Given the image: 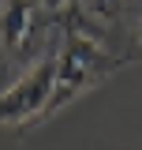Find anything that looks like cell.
<instances>
[{
  "label": "cell",
  "mask_w": 142,
  "mask_h": 150,
  "mask_svg": "<svg viewBox=\"0 0 142 150\" xmlns=\"http://www.w3.org/2000/svg\"><path fill=\"white\" fill-rule=\"evenodd\" d=\"M138 41H142V26H138Z\"/></svg>",
  "instance_id": "6da1fadb"
}]
</instances>
